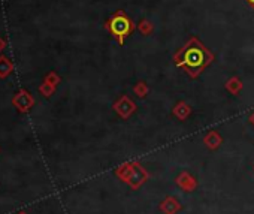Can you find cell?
Wrapping results in <instances>:
<instances>
[{"label":"cell","instance_id":"cell-1","mask_svg":"<svg viewBox=\"0 0 254 214\" xmlns=\"http://www.w3.org/2000/svg\"><path fill=\"white\" fill-rule=\"evenodd\" d=\"M211 60L209 53L205 47H202L196 39H191L177 57V62L180 66H184L189 71H200L203 66H206Z\"/></svg>","mask_w":254,"mask_h":214},{"label":"cell","instance_id":"cell-2","mask_svg":"<svg viewBox=\"0 0 254 214\" xmlns=\"http://www.w3.org/2000/svg\"><path fill=\"white\" fill-rule=\"evenodd\" d=\"M109 30L118 39V42L123 44L124 39L133 32V24H132V21L129 20V17H127L124 12L118 11L109 20Z\"/></svg>","mask_w":254,"mask_h":214},{"label":"cell","instance_id":"cell-3","mask_svg":"<svg viewBox=\"0 0 254 214\" xmlns=\"http://www.w3.org/2000/svg\"><path fill=\"white\" fill-rule=\"evenodd\" d=\"M247 3H248L250 6H253V8H254V0H247Z\"/></svg>","mask_w":254,"mask_h":214}]
</instances>
